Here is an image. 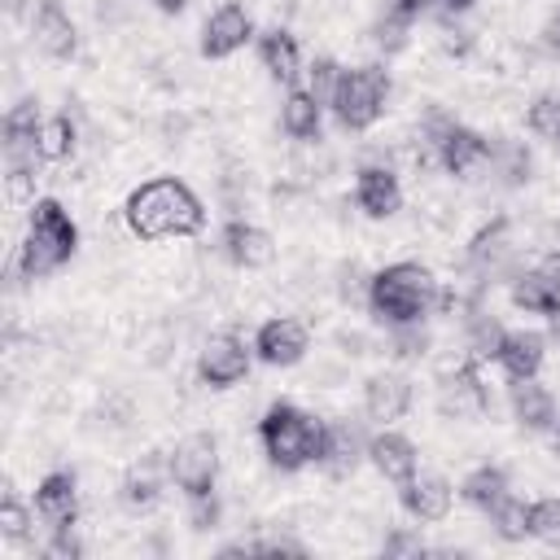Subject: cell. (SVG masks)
I'll list each match as a JSON object with an SVG mask.
<instances>
[{
    "mask_svg": "<svg viewBox=\"0 0 560 560\" xmlns=\"http://www.w3.org/2000/svg\"><path fill=\"white\" fill-rule=\"evenodd\" d=\"M122 219L140 241L197 236L206 228V206L184 179L158 175V179H144L140 188H131V197L122 206Z\"/></svg>",
    "mask_w": 560,
    "mask_h": 560,
    "instance_id": "obj_1",
    "label": "cell"
},
{
    "mask_svg": "<svg viewBox=\"0 0 560 560\" xmlns=\"http://www.w3.org/2000/svg\"><path fill=\"white\" fill-rule=\"evenodd\" d=\"M79 249V228L70 219V210L57 197H39L31 201V219H26V236L13 254V271L22 280H44L57 267H66Z\"/></svg>",
    "mask_w": 560,
    "mask_h": 560,
    "instance_id": "obj_2",
    "label": "cell"
},
{
    "mask_svg": "<svg viewBox=\"0 0 560 560\" xmlns=\"http://www.w3.org/2000/svg\"><path fill=\"white\" fill-rule=\"evenodd\" d=\"M438 298H442V284L424 262H389L368 284V311L385 328L424 319L429 311H438Z\"/></svg>",
    "mask_w": 560,
    "mask_h": 560,
    "instance_id": "obj_3",
    "label": "cell"
},
{
    "mask_svg": "<svg viewBox=\"0 0 560 560\" xmlns=\"http://www.w3.org/2000/svg\"><path fill=\"white\" fill-rule=\"evenodd\" d=\"M258 442L271 468L298 472L306 464H319V442H324V420L293 407V402H271L258 420Z\"/></svg>",
    "mask_w": 560,
    "mask_h": 560,
    "instance_id": "obj_4",
    "label": "cell"
},
{
    "mask_svg": "<svg viewBox=\"0 0 560 560\" xmlns=\"http://www.w3.org/2000/svg\"><path fill=\"white\" fill-rule=\"evenodd\" d=\"M385 101H389V74L381 66H350V70H341L328 114L346 131H368L385 114Z\"/></svg>",
    "mask_w": 560,
    "mask_h": 560,
    "instance_id": "obj_5",
    "label": "cell"
},
{
    "mask_svg": "<svg viewBox=\"0 0 560 560\" xmlns=\"http://www.w3.org/2000/svg\"><path fill=\"white\" fill-rule=\"evenodd\" d=\"M166 468H171V481L197 499V494H210L214 481H219V442L210 433H188L175 442V451L166 455Z\"/></svg>",
    "mask_w": 560,
    "mask_h": 560,
    "instance_id": "obj_6",
    "label": "cell"
},
{
    "mask_svg": "<svg viewBox=\"0 0 560 560\" xmlns=\"http://www.w3.org/2000/svg\"><path fill=\"white\" fill-rule=\"evenodd\" d=\"M254 346H245L236 332H210L197 350V376L210 385V389H228L236 381L249 376V363H254Z\"/></svg>",
    "mask_w": 560,
    "mask_h": 560,
    "instance_id": "obj_7",
    "label": "cell"
},
{
    "mask_svg": "<svg viewBox=\"0 0 560 560\" xmlns=\"http://www.w3.org/2000/svg\"><path fill=\"white\" fill-rule=\"evenodd\" d=\"M516 262V236H512V219L508 214H494L490 223H481L468 241V254H464V267L468 276L477 280H490V276H503L512 271Z\"/></svg>",
    "mask_w": 560,
    "mask_h": 560,
    "instance_id": "obj_8",
    "label": "cell"
},
{
    "mask_svg": "<svg viewBox=\"0 0 560 560\" xmlns=\"http://www.w3.org/2000/svg\"><path fill=\"white\" fill-rule=\"evenodd\" d=\"M306 350H311V332H306V324L293 319V315H276V319H267V324L254 332V354H258L267 368H293V363L306 359Z\"/></svg>",
    "mask_w": 560,
    "mask_h": 560,
    "instance_id": "obj_9",
    "label": "cell"
},
{
    "mask_svg": "<svg viewBox=\"0 0 560 560\" xmlns=\"http://www.w3.org/2000/svg\"><path fill=\"white\" fill-rule=\"evenodd\" d=\"M249 39H254V18H249V9H245V4H219V9L206 18V26H201V57L223 61V57L241 52Z\"/></svg>",
    "mask_w": 560,
    "mask_h": 560,
    "instance_id": "obj_10",
    "label": "cell"
},
{
    "mask_svg": "<svg viewBox=\"0 0 560 560\" xmlns=\"http://www.w3.org/2000/svg\"><path fill=\"white\" fill-rule=\"evenodd\" d=\"M368 459V433L354 420H324V442H319V468L328 477H350Z\"/></svg>",
    "mask_w": 560,
    "mask_h": 560,
    "instance_id": "obj_11",
    "label": "cell"
},
{
    "mask_svg": "<svg viewBox=\"0 0 560 560\" xmlns=\"http://www.w3.org/2000/svg\"><path fill=\"white\" fill-rule=\"evenodd\" d=\"M486 407H490V394L477 376V359H464L451 372H442V381H438V411L442 416L459 420V416H472V411H486Z\"/></svg>",
    "mask_w": 560,
    "mask_h": 560,
    "instance_id": "obj_12",
    "label": "cell"
},
{
    "mask_svg": "<svg viewBox=\"0 0 560 560\" xmlns=\"http://www.w3.org/2000/svg\"><path fill=\"white\" fill-rule=\"evenodd\" d=\"M31 39H35V48H39L44 57H52V61L74 57L79 31H74V18L66 13L61 0H39V4H35V13H31Z\"/></svg>",
    "mask_w": 560,
    "mask_h": 560,
    "instance_id": "obj_13",
    "label": "cell"
},
{
    "mask_svg": "<svg viewBox=\"0 0 560 560\" xmlns=\"http://www.w3.org/2000/svg\"><path fill=\"white\" fill-rule=\"evenodd\" d=\"M354 206H359L368 219H389V214H398V206H402V184H398L394 166H385V162L359 166V175H354Z\"/></svg>",
    "mask_w": 560,
    "mask_h": 560,
    "instance_id": "obj_14",
    "label": "cell"
},
{
    "mask_svg": "<svg viewBox=\"0 0 560 560\" xmlns=\"http://www.w3.org/2000/svg\"><path fill=\"white\" fill-rule=\"evenodd\" d=\"M368 464L385 477V481H394V486H402L407 477H416L420 472V451H416V442L407 438V433H398V429H381V433H372L368 438Z\"/></svg>",
    "mask_w": 560,
    "mask_h": 560,
    "instance_id": "obj_15",
    "label": "cell"
},
{
    "mask_svg": "<svg viewBox=\"0 0 560 560\" xmlns=\"http://www.w3.org/2000/svg\"><path fill=\"white\" fill-rule=\"evenodd\" d=\"M398 494H402L407 516H411V521H424V525L446 521V516H451V503H455V486H451L446 477H438V472H416V477H407V481L398 486Z\"/></svg>",
    "mask_w": 560,
    "mask_h": 560,
    "instance_id": "obj_16",
    "label": "cell"
},
{
    "mask_svg": "<svg viewBox=\"0 0 560 560\" xmlns=\"http://www.w3.org/2000/svg\"><path fill=\"white\" fill-rule=\"evenodd\" d=\"M411 411V381L402 372H376L363 381V416L372 424H394Z\"/></svg>",
    "mask_w": 560,
    "mask_h": 560,
    "instance_id": "obj_17",
    "label": "cell"
},
{
    "mask_svg": "<svg viewBox=\"0 0 560 560\" xmlns=\"http://www.w3.org/2000/svg\"><path fill=\"white\" fill-rule=\"evenodd\" d=\"M35 516L48 529H61V525H74L79 521V481H74V472L57 468V472H48L35 486Z\"/></svg>",
    "mask_w": 560,
    "mask_h": 560,
    "instance_id": "obj_18",
    "label": "cell"
},
{
    "mask_svg": "<svg viewBox=\"0 0 560 560\" xmlns=\"http://www.w3.org/2000/svg\"><path fill=\"white\" fill-rule=\"evenodd\" d=\"M223 254H228L232 267L258 271V267H267V262L276 258V241H271L267 228H258V223H249V219H232V223L223 228Z\"/></svg>",
    "mask_w": 560,
    "mask_h": 560,
    "instance_id": "obj_19",
    "label": "cell"
},
{
    "mask_svg": "<svg viewBox=\"0 0 560 560\" xmlns=\"http://www.w3.org/2000/svg\"><path fill=\"white\" fill-rule=\"evenodd\" d=\"M438 166L442 171H451V175H459V179H468V175H477V171H486L490 166V140L481 136V131H472V127H455L442 144H438Z\"/></svg>",
    "mask_w": 560,
    "mask_h": 560,
    "instance_id": "obj_20",
    "label": "cell"
},
{
    "mask_svg": "<svg viewBox=\"0 0 560 560\" xmlns=\"http://www.w3.org/2000/svg\"><path fill=\"white\" fill-rule=\"evenodd\" d=\"M542 359H547V337H542V332H534V328H508V332H503L499 368L508 372V381L538 376V372H542Z\"/></svg>",
    "mask_w": 560,
    "mask_h": 560,
    "instance_id": "obj_21",
    "label": "cell"
},
{
    "mask_svg": "<svg viewBox=\"0 0 560 560\" xmlns=\"http://www.w3.org/2000/svg\"><path fill=\"white\" fill-rule=\"evenodd\" d=\"M508 407L516 416V424L525 429H551L556 424V394L547 385H538V376H525V381H512L508 389Z\"/></svg>",
    "mask_w": 560,
    "mask_h": 560,
    "instance_id": "obj_22",
    "label": "cell"
},
{
    "mask_svg": "<svg viewBox=\"0 0 560 560\" xmlns=\"http://www.w3.org/2000/svg\"><path fill=\"white\" fill-rule=\"evenodd\" d=\"M258 61H262V70L271 79L289 83V88L302 79V48H298V39L284 26H267L258 35Z\"/></svg>",
    "mask_w": 560,
    "mask_h": 560,
    "instance_id": "obj_23",
    "label": "cell"
},
{
    "mask_svg": "<svg viewBox=\"0 0 560 560\" xmlns=\"http://www.w3.org/2000/svg\"><path fill=\"white\" fill-rule=\"evenodd\" d=\"M166 477H171L166 459H158V455H144V459H136V464L122 472V486H118V494H122V503H127V508L144 512V508H153V503L162 499V486H166Z\"/></svg>",
    "mask_w": 560,
    "mask_h": 560,
    "instance_id": "obj_24",
    "label": "cell"
},
{
    "mask_svg": "<svg viewBox=\"0 0 560 560\" xmlns=\"http://www.w3.org/2000/svg\"><path fill=\"white\" fill-rule=\"evenodd\" d=\"M319 127H324V105L302 83H293L280 101V131L293 140H319Z\"/></svg>",
    "mask_w": 560,
    "mask_h": 560,
    "instance_id": "obj_25",
    "label": "cell"
},
{
    "mask_svg": "<svg viewBox=\"0 0 560 560\" xmlns=\"http://www.w3.org/2000/svg\"><path fill=\"white\" fill-rule=\"evenodd\" d=\"M459 494H464L477 512H490V508H499V503L512 494V481H508V472H503L499 464H481V468H472V472L464 477Z\"/></svg>",
    "mask_w": 560,
    "mask_h": 560,
    "instance_id": "obj_26",
    "label": "cell"
},
{
    "mask_svg": "<svg viewBox=\"0 0 560 560\" xmlns=\"http://www.w3.org/2000/svg\"><path fill=\"white\" fill-rule=\"evenodd\" d=\"M529 166H534V158H529V149L521 140H490V166L486 171L499 184H508V188L525 184L529 179Z\"/></svg>",
    "mask_w": 560,
    "mask_h": 560,
    "instance_id": "obj_27",
    "label": "cell"
},
{
    "mask_svg": "<svg viewBox=\"0 0 560 560\" xmlns=\"http://www.w3.org/2000/svg\"><path fill=\"white\" fill-rule=\"evenodd\" d=\"M74 144H79V127H74L70 114L44 118V127H39V153H44V162H66L74 153Z\"/></svg>",
    "mask_w": 560,
    "mask_h": 560,
    "instance_id": "obj_28",
    "label": "cell"
},
{
    "mask_svg": "<svg viewBox=\"0 0 560 560\" xmlns=\"http://www.w3.org/2000/svg\"><path fill=\"white\" fill-rule=\"evenodd\" d=\"M503 324L494 319V315H486V311H468V359H499V346H503Z\"/></svg>",
    "mask_w": 560,
    "mask_h": 560,
    "instance_id": "obj_29",
    "label": "cell"
},
{
    "mask_svg": "<svg viewBox=\"0 0 560 560\" xmlns=\"http://www.w3.org/2000/svg\"><path fill=\"white\" fill-rule=\"evenodd\" d=\"M486 516H490V525H494V534H499L503 542H521V538H529V503H525V499L508 494V499H503L499 508H490Z\"/></svg>",
    "mask_w": 560,
    "mask_h": 560,
    "instance_id": "obj_30",
    "label": "cell"
},
{
    "mask_svg": "<svg viewBox=\"0 0 560 560\" xmlns=\"http://www.w3.org/2000/svg\"><path fill=\"white\" fill-rule=\"evenodd\" d=\"M512 302L529 315H551V293L538 276V267H525V271H512Z\"/></svg>",
    "mask_w": 560,
    "mask_h": 560,
    "instance_id": "obj_31",
    "label": "cell"
},
{
    "mask_svg": "<svg viewBox=\"0 0 560 560\" xmlns=\"http://www.w3.org/2000/svg\"><path fill=\"white\" fill-rule=\"evenodd\" d=\"M407 35H411V13L394 9V4L372 22V44H376L381 52H398V48H407Z\"/></svg>",
    "mask_w": 560,
    "mask_h": 560,
    "instance_id": "obj_32",
    "label": "cell"
},
{
    "mask_svg": "<svg viewBox=\"0 0 560 560\" xmlns=\"http://www.w3.org/2000/svg\"><path fill=\"white\" fill-rule=\"evenodd\" d=\"M341 70H346V66H337L332 57H315V61L302 70V88L328 109V105H332V92H337V83H341Z\"/></svg>",
    "mask_w": 560,
    "mask_h": 560,
    "instance_id": "obj_33",
    "label": "cell"
},
{
    "mask_svg": "<svg viewBox=\"0 0 560 560\" xmlns=\"http://www.w3.org/2000/svg\"><path fill=\"white\" fill-rule=\"evenodd\" d=\"M525 122L538 140H560V92H542L529 101L525 109Z\"/></svg>",
    "mask_w": 560,
    "mask_h": 560,
    "instance_id": "obj_34",
    "label": "cell"
},
{
    "mask_svg": "<svg viewBox=\"0 0 560 560\" xmlns=\"http://www.w3.org/2000/svg\"><path fill=\"white\" fill-rule=\"evenodd\" d=\"M389 350H394L398 359H420V354H429V328H424V319L394 324V328H389Z\"/></svg>",
    "mask_w": 560,
    "mask_h": 560,
    "instance_id": "obj_35",
    "label": "cell"
},
{
    "mask_svg": "<svg viewBox=\"0 0 560 560\" xmlns=\"http://www.w3.org/2000/svg\"><path fill=\"white\" fill-rule=\"evenodd\" d=\"M529 538L560 547V499H534L529 503Z\"/></svg>",
    "mask_w": 560,
    "mask_h": 560,
    "instance_id": "obj_36",
    "label": "cell"
},
{
    "mask_svg": "<svg viewBox=\"0 0 560 560\" xmlns=\"http://www.w3.org/2000/svg\"><path fill=\"white\" fill-rule=\"evenodd\" d=\"M31 525H35V512H31V508H22V503H18V494L9 490V494L0 499V534H4L9 542H22V538L31 534Z\"/></svg>",
    "mask_w": 560,
    "mask_h": 560,
    "instance_id": "obj_37",
    "label": "cell"
},
{
    "mask_svg": "<svg viewBox=\"0 0 560 560\" xmlns=\"http://www.w3.org/2000/svg\"><path fill=\"white\" fill-rule=\"evenodd\" d=\"M79 556H83V542H79L74 525L52 529V538L44 542V560H79Z\"/></svg>",
    "mask_w": 560,
    "mask_h": 560,
    "instance_id": "obj_38",
    "label": "cell"
},
{
    "mask_svg": "<svg viewBox=\"0 0 560 560\" xmlns=\"http://www.w3.org/2000/svg\"><path fill=\"white\" fill-rule=\"evenodd\" d=\"M368 284H372V276H363L354 262L337 271V293H341L346 302H363V306H368Z\"/></svg>",
    "mask_w": 560,
    "mask_h": 560,
    "instance_id": "obj_39",
    "label": "cell"
},
{
    "mask_svg": "<svg viewBox=\"0 0 560 560\" xmlns=\"http://www.w3.org/2000/svg\"><path fill=\"white\" fill-rule=\"evenodd\" d=\"M188 521H192L197 529H214V525H219V499H214V490L188 499Z\"/></svg>",
    "mask_w": 560,
    "mask_h": 560,
    "instance_id": "obj_40",
    "label": "cell"
},
{
    "mask_svg": "<svg viewBox=\"0 0 560 560\" xmlns=\"http://www.w3.org/2000/svg\"><path fill=\"white\" fill-rule=\"evenodd\" d=\"M420 551H424L420 534H411V529H394V534H385V556H420Z\"/></svg>",
    "mask_w": 560,
    "mask_h": 560,
    "instance_id": "obj_41",
    "label": "cell"
},
{
    "mask_svg": "<svg viewBox=\"0 0 560 560\" xmlns=\"http://www.w3.org/2000/svg\"><path fill=\"white\" fill-rule=\"evenodd\" d=\"M538 276H542V284H547V293H551V311L560 306V249H551L542 262H538Z\"/></svg>",
    "mask_w": 560,
    "mask_h": 560,
    "instance_id": "obj_42",
    "label": "cell"
},
{
    "mask_svg": "<svg viewBox=\"0 0 560 560\" xmlns=\"http://www.w3.org/2000/svg\"><path fill=\"white\" fill-rule=\"evenodd\" d=\"M538 35H542V48H547L551 57H560V9H551V13H547V22H542V31H538Z\"/></svg>",
    "mask_w": 560,
    "mask_h": 560,
    "instance_id": "obj_43",
    "label": "cell"
},
{
    "mask_svg": "<svg viewBox=\"0 0 560 560\" xmlns=\"http://www.w3.org/2000/svg\"><path fill=\"white\" fill-rule=\"evenodd\" d=\"M389 4H394V9H402V13H411V18H420V13H424V9H433L438 0H389Z\"/></svg>",
    "mask_w": 560,
    "mask_h": 560,
    "instance_id": "obj_44",
    "label": "cell"
},
{
    "mask_svg": "<svg viewBox=\"0 0 560 560\" xmlns=\"http://www.w3.org/2000/svg\"><path fill=\"white\" fill-rule=\"evenodd\" d=\"M433 9H442L446 18H455V13H468V9H472V0H438Z\"/></svg>",
    "mask_w": 560,
    "mask_h": 560,
    "instance_id": "obj_45",
    "label": "cell"
},
{
    "mask_svg": "<svg viewBox=\"0 0 560 560\" xmlns=\"http://www.w3.org/2000/svg\"><path fill=\"white\" fill-rule=\"evenodd\" d=\"M153 4H158V9H162V13H179V9H184V4H188V0H153Z\"/></svg>",
    "mask_w": 560,
    "mask_h": 560,
    "instance_id": "obj_46",
    "label": "cell"
},
{
    "mask_svg": "<svg viewBox=\"0 0 560 560\" xmlns=\"http://www.w3.org/2000/svg\"><path fill=\"white\" fill-rule=\"evenodd\" d=\"M547 319H551V337H556V341H560V306H556V311H551V315H547Z\"/></svg>",
    "mask_w": 560,
    "mask_h": 560,
    "instance_id": "obj_47",
    "label": "cell"
}]
</instances>
